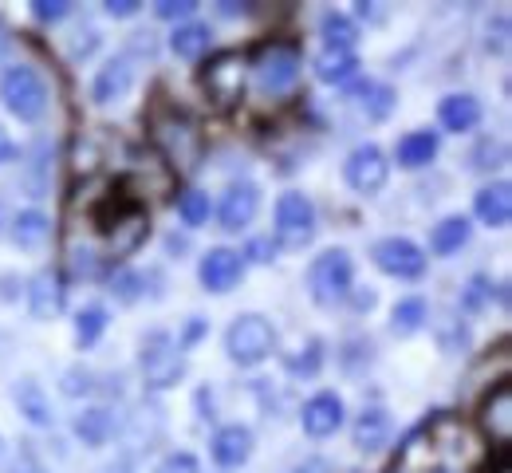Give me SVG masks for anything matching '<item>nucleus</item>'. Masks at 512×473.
Here are the masks:
<instances>
[{"label":"nucleus","mask_w":512,"mask_h":473,"mask_svg":"<svg viewBox=\"0 0 512 473\" xmlns=\"http://www.w3.org/2000/svg\"><path fill=\"white\" fill-rule=\"evenodd\" d=\"M0 103L20 123H40L48 115V83L44 75L28 64H12L0 75Z\"/></svg>","instance_id":"nucleus-1"},{"label":"nucleus","mask_w":512,"mask_h":473,"mask_svg":"<svg viewBox=\"0 0 512 473\" xmlns=\"http://www.w3.org/2000/svg\"><path fill=\"white\" fill-rule=\"evenodd\" d=\"M351 280H355V265L347 249H327L308 265V296L320 308H335L339 300L351 296Z\"/></svg>","instance_id":"nucleus-2"},{"label":"nucleus","mask_w":512,"mask_h":473,"mask_svg":"<svg viewBox=\"0 0 512 473\" xmlns=\"http://www.w3.org/2000/svg\"><path fill=\"white\" fill-rule=\"evenodd\" d=\"M142 375H146V387H154V391H166L186 375L182 347L170 332H162V328L146 332V339H142Z\"/></svg>","instance_id":"nucleus-3"},{"label":"nucleus","mask_w":512,"mask_h":473,"mask_svg":"<svg viewBox=\"0 0 512 473\" xmlns=\"http://www.w3.org/2000/svg\"><path fill=\"white\" fill-rule=\"evenodd\" d=\"M272 347H276V328L264 320V316H237L233 324H229V332H225V351H229V359L233 363H241V367H256V363H264L268 355H272Z\"/></svg>","instance_id":"nucleus-4"},{"label":"nucleus","mask_w":512,"mask_h":473,"mask_svg":"<svg viewBox=\"0 0 512 473\" xmlns=\"http://www.w3.org/2000/svg\"><path fill=\"white\" fill-rule=\"evenodd\" d=\"M276 237L288 249H304L316 237V205L308 194L288 190L276 198Z\"/></svg>","instance_id":"nucleus-5"},{"label":"nucleus","mask_w":512,"mask_h":473,"mask_svg":"<svg viewBox=\"0 0 512 473\" xmlns=\"http://www.w3.org/2000/svg\"><path fill=\"white\" fill-rule=\"evenodd\" d=\"M343 178H347V186H351L355 194H367V198H371V194H379L386 186L390 162H386V154L375 142H363V146H355V150L347 154Z\"/></svg>","instance_id":"nucleus-6"},{"label":"nucleus","mask_w":512,"mask_h":473,"mask_svg":"<svg viewBox=\"0 0 512 473\" xmlns=\"http://www.w3.org/2000/svg\"><path fill=\"white\" fill-rule=\"evenodd\" d=\"M371 261L398 280H418L426 272V253L410 241V237H383L371 245Z\"/></svg>","instance_id":"nucleus-7"},{"label":"nucleus","mask_w":512,"mask_h":473,"mask_svg":"<svg viewBox=\"0 0 512 473\" xmlns=\"http://www.w3.org/2000/svg\"><path fill=\"white\" fill-rule=\"evenodd\" d=\"M296 79H300V52H296V48L272 44V48L260 52V60H256V83H260L268 95H284Z\"/></svg>","instance_id":"nucleus-8"},{"label":"nucleus","mask_w":512,"mask_h":473,"mask_svg":"<svg viewBox=\"0 0 512 473\" xmlns=\"http://www.w3.org/2000/svg\"><path fill=\"white\" fill-rule=\"evenodd\" d=\"M256 209H260V190H256V182H233V186L225 190V198H221V209H217L221 229H225V233L249 229Z\"/></svg>","instance_id":"nucleus-9"},{"label":"nucleus","mask_w":512,"mask_h":473,"mask_svg":"<svg viewBox=\"0 0 512 473\" xmlns=\"http://www.w3.org/2000/svg\"><path fill=\"white\" fill-rule=\"evenodd\" d=\"M197 276H201V284L209 288V292H233L237 288V280L245 276V261H241V253H233V249H209L205 257H201V265H197Z\"/></svg>","instance_id":"nucleus-10"},{"label":"nucleus","mask_w":512,"mask_h":473,"mask_svg":"<svg viewBox=\"0 0 512 473\" xmlns=\"http://www.w3.org/2000/svg\"><path fill=\"white\" fill-rule=\"evenodd\" d=\"M343 399L335 395V391H320V395H312L304 410H300V422H304V434H312V438H331L339 426H343Z\"/></svg>","instance_id":"nucleus-11"},{"label":"nucleus","mask_w":512,"mask_h":473,"mask_svg":"<svg viewBox=\"0 0 512 473\" xmlns=\"http://www.w3.org/2000/svg\"><path fill=\"white\" fill-rule=\"evenodd\" d=\"M130 87H134V68H130L127 56H115V60H107V64L99 68V75H95L91 99H95L99 107H111V103L127 99Z\"/></svg>","instance_id":"nucleus-12"},{"label":"nucleus","mask_w":512,"mask_h":473,"mask_svg":"<svg viewBox=\"0 0 512 473\" xmlns=\"http://www.w3.org/2000/svg\"><path fill=\"white\" fill-rule=\"evenodd\" d=\"M438 119H442V127L453 131V135H469V131H477V127H481L485 107H481V99H477V95L457 91V95H446V99L438 103Z\"/></svg>","instance_id":"nucleus-13"},{"label":"nucleus","mask_w":512,"mask_h":473,"mask_svg":"<svg viewBox=\"0 0 512 473\" xmlns=\"http://www.w3.org/2000/svg\"><path fill=\"white\" fill-rule=\"evenodd\" d=\"M249 454H253V430H249V426L233 422V426H221V430L213 434V462H217V466L237 470V466L249 462Z\"/></svg>","instance_id":"nucleus-14"},{"label":"nucleus","mask_w":512,"mask_h":473,"mask_svg":"<svg viewBox=\"0 0 512 473\" xmlns=\"http://www.w3.org/2000/svg\"><path fill=\"white\" fill-rule=\"evenodd\" d=\"M28 312L36 320H52V316L64 312V280H60V272L32 276V284H28Z\"/></svg>","instance_id":"nucleus-15"},{"label":"nucleus","mask_w":512,"mask_h":473,"mask_svg":"<svg viewBox=\"0 0 512 473\" xmlns=\"http://www.w3.org/2000/svg\"><path fill=\"white\" fill-rule=\"evenodd\" d=\"M473 213H477L489 229H505V225L512 221V186L509 182H493V186L477 190Z\"/></svg>","instance_id":"nucleus-16"},{"label":"nucleus","mask_w":512,"mask_h":473,"mask_svg":"<svg viewBox=\"0 0 512 473\" xmlns=\"http://www.w3.org/2000/svg\"><path fill=\"white\" fill-rule=\"evenodd\" d=\"M394 154H398V166H406V170L430 166L438 158V135L434 131H410V135L398 138Z\"/></svg>","instance_id":"nucleus-17"},{"label":"nucleus","mask_w":512,"mask_h":473,"mask_svg":"<svg viewBox=\"0 0 512 473\" xmlns=\"http://www.w3.org/2000/svg\"><path fill=\"white\" fill-rule=\"evenodd\" d=\"M12 399H16L20 414H24L32 426H52V403H48V395H44V387H40L36 379H16Z\"/></svg>","instance_id":"nucleus-18"},{"label":"nucleus","mask_w":512,"mask_h":473,"mask_svg":"<svg viewBox=\"0 0 512 473\" xmlns=\"http://www.w3.org/2000/svg\"><path fill=\"white\" fill-rule=\"evenodd\" d=\"M170 48H174V56L178 60H201L209 48H213V32H209V24H197V20H186V24H178L174 28V36H170Z\"/></svg>","instance_id":"nucleus-19"},{"label":"nucleus","mask_w":512,"mask_h":473,"mask_svg":"<svg viewBox=\"0 0 512 473\" xmlns=\"http://www.w3.org/2000/svg\"><path fill=\"white\" fill-rule=\"evenodd\" d=\"M320 36H323V52H351L359 44V24L347 12H323Z\"/></svg>","instance_id":"nucleus-20"},{"label":"nucleus","mask_w":512,"mask_h":473,"mask_svg":"<svg viewBox=\"0 0 512 473\" xmlns=\"http://www.w3.org/2000/svg\"><path fill=\"white\" fill-rule=\"evenodd\" d=\"M469 237H473L469 217L453 213V217H442V221L434 225V233H430V249H434L438 257H449V253L465 249V245H469Z\"/></svg>","instance_id":"nucleus-21"},{"label":"nucleus","mask_w":512,"mask_h":473,"mask_svg":"<svg viewBox=\"0 0 512 473\" xmlns=\"http://www.w3.org/2000/svg\"><path fill=\"white\" fill-rule=\"evenodd\" d=\"M386 438H390V414L379 410V406L363 410L359 422H355V446H359L363 454H375V450L386 446Z\"/></svg>","instance_id":"nucleus-22"},{"label":"nucleus","mask_w":512,"mask_h":473,"mask_svg":"<svg viewBox=\"0 0 512 473\" xmlns=\"http://www.w3.org/2000/svg\"><path fill=\"white\" fill-rule=\"evenodd\" d=\"M75 434L83 438V446H107L115 434V414L107 406H87L75 418Z\"/></svg>","instance_id":"nucleus-23"},{"label":"nucleus","mask_w":512,"mask_h":473,"mask_svg":"<svg viewBox=\"0 0 512 473\" xmlns=\"http://www.w3.org/2000/svg\"><path fill=\"white\" fill-rule=\"evenodd\" d=\"M48 237H52V221H48L40 209L16 213V221H12V241H16L20 249H40Z\"/></svg>","instance_id":"nucleus-24"},{"label":"nucleus","mask_w":512,"mask_h":473,"mask_svg":"<svg viewBox=\"0 0 512 473\" xmlns=\"http://www.w3.org/2000/svg\"><path fill=\"white\" fill-rule=\"evenodd\" d=\"M205 83L221 103H233L241 95V64H237V56H221L213 68L205 71Z\"/></svg>","instance_id":"nucleus-25"},{"label":"nucleus","mask_w":512,"mask_h":473,"mask_svg":"<svg viewBox=\"0 0 512 473\" xmlns=\"http://www.w3.org/2000/svg\"><path fill=\"white\" fill-rule=\"evenodd\" d=\"M485 430L497 438V442H509V434H512V391L501 383L497 387V395L485 403Z\"/></svg>","instance_id":"nucleus-26"},{"label":"nucleus","mask_w":512,"mask_h":473,"mask_svg":"<svg viewBox=\"0 0 512 473\" xmlns=\"http://www.w3.org/2000/svg\"><path fill=\"white\" fill-rule=\"evenodd\" d=\"M426 320H430V308H426L422 296H406V300H398L394 312H390V328H394V336H414Z\"/></svg>","instance_id":"nucleus-27"},{"label":"nucleus","mask_w":512,"mask_h":473,"mask_svg":"<svg viewBox=\"0 0 512 473\" xmlns=\"http://www.w3.org/2000/svg\"><path fill=\"white\" fill-rule=\"evenodd\" d=\"M355 71H359L355 52H320V60H316V75L323 83H347V79H355Z\"/></svg>","instance_id":"nucleus-28"},{"label":"nucleus","mask_w":512,"mask_h":473,"mask_svg":"<svg viewBox=\"0 0 512 473\" xmlns=\"http://www.w3.org/2000/svg\"><path fill=\"white\" fill-rule=\"evenodd\" d=\"M103 332H107V308H103V304H87V308L75 316V339H79V347L99 343Z\"/></svg>","instance_id":"nucleus-29"},{"label":"nucleus","mask_w":512,"mask_h":473,"mask_svg":"<svg viewBox=\"0 0 512 473\" xmlns=\"http://www.w3.org/2000/svg\"><path fill=\"white\" fill-rule=\"evenodd\" d=\"M209 213H213V205H209V194H201V190H186L182 198H178V217H182V225H205L209 221Z\"/></svg>","instance_id":"nucleus-30"},{"label":"nucleus","mask_w":512,"mask_h":473,"mask_svg":"<svg viewBox=\"0 0 512 473\" xmlns=\"http://www.w3.org/2000/svg\"><path fill=\"white\" fill-rule=\"evenodd\" d=\"M390 107H394V91L383 87V83H367L363 87V111H367V119H386L390 115Z\"/></svg>","instance_id":"nucleus-31"},{"label":"nucleus","mask_w":512,"mask_h":473,"mask_svg":"<svg viewBox=\"0 0 512 473\" xmlns=\"http://www.w3.org/2000/svg\"><path fill=\"white\" fill-rule=\"evenodd\" d=\"M95 375L91 371H83V367H67L64 371V395H91L95 391V383H91Z\"/></svg>","instance_id":"nucleus-32"},{"label":"nucleus","mask_w":512,"mask_h":473,"mask_svg":"<svg viewBox=\"0 0 512 473\" xmlns=\"http://www.w3.org/2000/svg\"><path fill=\"white\" fill-rule=\"evenodd\" d=\"M485 296H489V280H485V276H473L469 288H465V296H461V308H465V312H481Z\"/></svg>","instance_id":"nucleus-33"},{"label":"nucleus","mask_w":512,"mask_h":473,"mask_svg":"<svg viewBox=\"0 0 512 473\" xmlns=\"http://www.w3.org/2000/svg\"><path fill=\"white\" fill-rule=\"evenodd\" d=\"M67 12H71V4H64V0H36V4H32V16H36V20H44V24L64 20Z\"/></svg>","instance_id":"nucleus-34"},{"label":"nucleus","mask_w":512,"mask_h":473,"mask_svg":"<svg viewBox=\"0 0 512 473\" xmlns=\"http://www.w3.org/2000/svg\"><path fill=\"white\" fill-rule=\"evenodd\" d=\"M111 284H115V296H119V300H138V288H142V276H138V272H115V280H111Z\"/></svg>","instance_id":"nucleus-35"},{"label":"nucleus","mask_w":512,"mask_h":473,"mask_svg":"<svg viewBox=\"0 0 512 473\" xmlns=\"http://www.w3.org/2000/svg\"><path fill=\"white\" fill-rule=\"evenodd\" d=\"M158 473H201V470H197V458H193L190 450H178V454H170L158 466Z\"/></svg>","instance_id":"nucleus-36"},{"label":"nucleus","mask_w":512,"mask_h":473,"mask_svg":"<svg viewBox=\"0 0 512 473\" xmlns=\"http://www.w3.org/2000/svg\"><path fill=\"white\" fill-rule=\"evenodd\" d=\"M288 371H292V375H316V371H320V343H312L308 355H296V359L288 363Z\"/></svg>","instance_id":"nucleus-37"},{"label":"nucleus","mask_w":512,"mask_h":473,"mask_svg":"<svg viewBox=\"0 0 512 473\" xmlns=\"http://www.w3.org/2000/svg\"><path fill=\"white\" fill-rule=\"evenodd\" d=\"M193 8H197L193 0H162V4H158V16H162V20H190Z\"/></svg>","instance_id":"nucleus-38"},{"label":"nucleus","mask_w":512,"mask_h":473,"mask_svg":"<svg viewBox=\"0 0 512 473\" xmlns=\"http://www.w3.org/2000/svg\"><path fill=\"white\" fill-rule=\"evenodd\" d=\"M249 257H253V261H260V265H268V261H276V245L260 237V241H253V245H249Z\"/></svg>","instance_id":"nucleus-39"},{"label":"nucleus","mask_w":512,"mask_h":473,"mask_svg":"<svg viewBox=\"0 0 512 473\" xmlns=\"http://www.w3.org/2000/svg\"><path fill=\"white\" fill-rule=\"evenodd\" d=\"M201 336H205V320H197V316H193L190 328H186V336L178 339V347H193V343H197Z\"/></svg>","instance_id":"nucleus-40"},{"label":"nucleus","mask_w":512,"mask_h":473,"mask_svg":"<svg viewBox=\"0 0 512 473\" xmlns=\"http://www.w3.org/2000/svg\"><path fill=\"white\" fill-rule=\"evenodd\" d=\"M107 12L111 16H134L138 12V0H107Z\"/></svg>","instance_id":"nucleus-41"},{"label":"nucleus","mask_w":512,"mask_h":473,"mask_svg":"<svg viewBox=\"0 0 512 473\" xmlns=\"http://www.w3.org/2000/svg\"><path fill=\"white\" fill-rule=\"evenodd\" d=\"M12 154H16V146H12V138H8V131L0 127V166H4V162H12Z\"/></svg>","instance_id":"nucleus-42"},{"label":"nucleus","mask_w":512,"mask_h":473,"mask_svg":"<svg viewBox=\"0 0 512 473\" xmlns=\"http://www.w3.org/2000/svg\"><path fill=\"white\" fill-rule=\"evenodd\" d=\"M292 473H331V466H327V462H320V458H316V462H304V466H296V470Z\"/></svg>","instance_id":"nucleus-43"},{"label":"nucleus","mask_w":512,"mask_h":473,"mask_svg":"<svg viewBox=\"0 0 512 473\" xmlns=\"http://www.w3.org/2000/svg\"><path fill=\"white\" fill-rule=\"evenodd\" d=\"M355 308H375V292H359L355 296Z\"/></svg>","instance_id":"nucleus-44"},{"label":"nucleus","mask_w":512,"mask_h":473,"mask_svg":"<svg viewBox=\"0 0 512 473\" xmlns=\"http://www.w3.org/2000/svg\"><path fill=\"white\" fill-rule=\"evenodd\" d=\"M0 454H4V442H0Z\"/></svg>","instance_id":"nucleus-45"}]
</instances>
